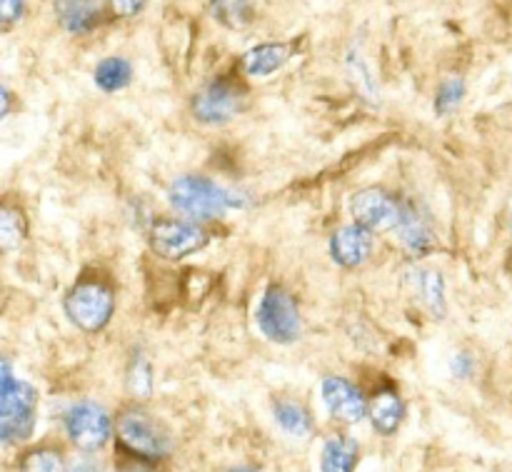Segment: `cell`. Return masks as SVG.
I'll return each instance as SVG.
<instances>
[{"label":"cell","instance_id":"e0dca14e","mask_svg":"<svg viewBox=\"0 0 512 472\" xmlns=\"http://www.w3.org/2000/svg\"><path fill=\"white\" fill-rule=\"evenodd\" d=\"M273 418L283 433L295 440H308L315 433V420L303 403L293 398H278L273 403Z\"/></svg>","mask_w":512,"mask_h":472},{"label":"cell","instance_id":"f546056e","mask_svg":"<svg viewBox=\"0 0 512 472\" xmlns=\"http://www.w3.org/2000/svg\"><path fill=\"white\" fill-rule=\"evenodd\" d=\"M68 472H103V470H100V465L95 463V460H90V458H80L78 463L70 465Z\"/></svg>","mask_w":512,"mask_h":472},{"label":"cell","instance_id":"4dcf8cb0","mask_svg":"<svg viewBox=\"0 0 512 472\" xmlns=\"http://www.w3.org/2000/svg\"><path fill=\"white\" fill-rule=\"evenodd\" d=\"M0 100H3V110H0V115H3V118H8L10 115V103H13V95H10V90L5 88H0Z\"/></svg>","mask_w":512,"mask_h":472},{"label":"cell","instance_id":"44dd1931","mask_svg":"<svg viewBox=\"0 0 512 472\" xmlns=\"http://www.w3.org/2000/svg\"><path fill=\"white\" fill-rule=\"evenodd\" d=\"M25 240H28V218H25L23 208L5 200L0 208V248L5 253H13V250L23 248Z\"/></svg>","mask_w":512,"mask_h":472},{"label":"cell","instance_id":"5b68a950","mask_svg":"<svg viewBox=\"0 0 512 472\" xmlns=\"http://www.w3.org/2000/svg\"><path fill=\"white\" fill-rule=\"evenodd\" d=\"M258 330L275 345H293L303 335V318L295 295L285 285L270 283L263 290L258 310H255Z\"/></svg>","mask_w":512,"mask_h":472},{"label":"cell","instance_id":"484cf974","mask_svg":"<svg viewBox=\"0 0 512 472\" xmlns=\"http://www.w3.org/2000/svg\"><path fill=\"white\" fill-rule=\"evenodd\" d=\"M25 0H0V20H3V30H10L15 23L23 20Z\"/></svg>","mask_w":512,"mask_h":472},{"label":"cell","instance_id":"7a4b0ae2","mask_svg":"<svg viewBox=\"0 0 512 472\" xmlns=\"http://www.w3.org/2000/svg\"><path fill=\"white\" fill-rule=\"evenodd\" d=\"M115 435H118L120 453L133 458L160 463L173 453V435L143 405H128L115 418Z\"/></svg>","mask_w":512,"mask_h":472},{"label":"cell","instance_id":"5bb4252c","mask_svg":"<svg viewBox=\"0 0 512 472\" xmlns=\"http://www.w3.org/2000/svg\"><path fill=\"white\" fill-rule=\"evenodd\" d=\"M293 50V43H260L245 50L240 58V68L248 78H268L293 58Z\"/></svg>","mask_w":512,"mask_h":472},{"label":"cell","instance_id":"ac0fdd59","mask_svg":"<svg viewBox=\"0 0 512 472\" xmlns=\"http://www.w3.org/2000/svg\"><path fill=\"white\" fill-rule=\"evenodd\" d=\"M360 463V445L350 435H330L320 455V472H355Z\"/></svg>","mask_w":512,"mask_h":472},{"label":"cell","instance_id":"d6986e66","mask_svg":"<svg viewBox=\"0 0 512 472\" xmlns=\"http://www.w3.org/2000/svg\"><path fill=\"white\" fill-rule=\"evenodd\" d=\"M345 73H348L355 93H358L365 103L378 105V98H380L378 80H375L373 70H370L368 60H365V55L360 53V48H350L348 53H345Z\"/></svg>","mask_w":512,"mask_h":472},{"label":"cell","instance_id":"ba28073f","mask_svg":"<svg viewBox=\"0 0 512 472\" xmlns=\"http://www.w3.org/2000/svg\"><path fill=\"white\" fill-rule=\"evenodd\" d=\"M65 433L73 448L80 453H100L113 438V423L103 405L93 400H80L65 413Z\"/></svg>","mask_w":512,"mask_h":472},{"label":"cell","instance_id":"8fae6325","mask_svg":"<svg viewBox=\"0 0 512 472\" xmlns=\"http://www.w3.org/2000/svg\"><path fill=\"white\" fill-rule=\"evenodd\" d=\"M373 255V233L363 225H343L330 238V258L345 270H355L365 265Z\"/></svg>","mask_w":512,"mask_h":472},{"label":"cell","instance_id":"7c38bea8","mask_svg":"<svg viewBox=\"0 0 512 472\" xmlns=\"http://www.w3.org/2000/svg\"><path fill=\"white\" fill-rule=\"evenodd\" d=\"M395 235H398V243L410 255H428L435 248L433 223H430L428 215L413 200H405L403 203V218H400L398 228H395Z\"/></svg>","mask_w":512,"mask_h":472},{"label":"cell","instance_id":"30bf717a","mask_svg":"<svg viewBox=\"0 0 512 472\" xmlns=\"http://www.w3.org/2000/svg\"><path fill=\"white\" fill-rule=\"evenodd\" d=\"M320 393H323V403L328 408V413L333 415L335 423L358 425L368 415V398L348 378L328 375L323 380V385H320Z\"/></svg>","mask_w":512,"mask_h":472},{"label":"cell","instance_id":"4fadbf2b","mask_svg":"<svg viewBox=\"0 0 512 472\" xmlns=\"http://www.w3.org/2000/svg\"><path fill=\"white\" fill-rule=\"evenodd\" d=\"M368 418L373 423L375 433L388 435V438L398 433L400 423L405 418V403L393 385L375 390L373 398L368 400Z\"/></svg>","mask_w":512,"mask_h":472},{"label":"cell","instance_id":"1f68e13d","mask_svg":"<svg viewBox=\"0 0 512 472\" xmlns=\"http://www.w3.org/2000/svg\"><path fill=\"white\" fill-rule=\"evenodd\" d=\"M230 472H263V470H258V468H250V465H243V468H233Z\"/></svg>","mask_w":512,"mask_h":472},{"label":"cell","instance_id":"9c48e42d","mask_svg":"<svg viewBox=\"0 0 512 472\" xmlns=\"http://www.w3.org/2000/svg\"><path fill=\"white\" fill-rule=\"evenodd\" d=\"M403 203L398 195L388 193L385 188L370 185V188L358 190L350 198V215L358 225L368 228L370 233H390L398 228L403 218Z\"/></svg>","mask_w":512,"mask_h":472},{"label":"cell","instance_id":"ffe728a7","mask_svg":"<svg viewBox=\"0 0 512 472\" xmlns=\"http://www.w3.org/2000/svg\"><path fill=\"white\" fill-rule=\"evenodd\" d=\"M213 18L228 30H245L255 23L258 0H208Z\"/></svg>","mask_w":512,"mask_h":472},{"label":"cell","instance_id":"cb8c5ba5","mask_svg":"<svg viewBox=\"0 0 512 472\" xmlns=\"http://www.w3.org/2000/svg\"><path fill=\"white\" fill-rule=\"evenodd\" d=\"M125 385H128L130 395L135 400H148L153 395V368H150V360L143 353H135L133 360H130Z\"/></svg>","mask_w":512,"mask_h":472},{"label":"cell","instance_id":"9a60e30c","mask_svg":"<svg viewBox=\"0 0 512 472\" xmlns=\"http://www.w3.org/2000/svg\"><path fill=\"white\" fill-rule=\"evenodd\" d=\"M53 10L58 23L70 35L90 33L103 20V5H100V0H55Z\"/></svg>","mask_w":512,"mask_h":472},{"label":"cell","instance_id":"6da1fadb","mask_svg":"<svg viewBox=\"0 0 512 472\" xmlns=\"http://www.w3.org/2000/svg\"><path fill=\"white\" fill-rule=\"evenodd\" d=\"M115 305H118L115 285L110 283L108 275L100 273L80 275L63 298L65 318L80 333L88 335H98L108 328L115 315Z\"/></svg>","mask_w":512,"mask_h":472},{"label":"cell","instance_id":"4316f807","mask_svg":"<svg viewBox=\"0 0 512 472\" xmlns=\"http://www.w3.org/2000/svg\"><path fill=\"white\" fill-rule=\"evenodd\" d=\"M110 5V13L115 15V18H135V15L140 13V10L148 5V0H108Z\"/></svg>","mask_w":512,"mask_h":472},{"label":"cell","instance_id":"f1b7e54d","mask_svg":"<svg viewBox=\"0 0 512 472\" xmlns=\"http://www.w3.org/2000/svg\"><path fill=\"white\" fill-rule=\"evenodd\" d=\"M475 368V360L468 353H458L453 358V375L455 378H470Z\"/></svg>","mask_w":512,"mask_h":472},{"label":"cell","instance_id":"7402d4cb","mask_svg":"<svg viewBox=\"0 0 512 472\" xmlns=\"http://www.w3.org/2000/svg\"><path fill=\"white\" fill-rule=\"evenodd\" d=\"M93 78L103 93H118V90L128 88L130 80H133V65L123 55H110L95 65Z\"/></svg>","mask_w":512,"mask_h":472},{"label":"cell","instance_id":"d4e9b609","mask_svg":"<svg viewBox=\"0 0 512 472\" xmlns=\"http://www.w3.org/2000/svg\"><path fill=\"white\" fill-rule=\"evenodd\" d=\"M465 98V80L453 75V78L443 80V85L438 88V98H435V113L438 115H450L455 108H460Z\"/></svg>","mask_w":512,"mask_h":472},{"label":"cell","instance_id":"603a6c76","mask_svg":"<svg viewBox=\"0 0 512 472\" xmlns=\"http://www.w3.org/2000/svg\"><path fill=\"white\" fill-rule=\"evenodd\" d=\"M15 470L18 472H68V465H65L63 453L58 448H50V445H43V448H33L28 453L20 455V460L15 463Z\"/></svg>","mask_w":512,"mask_h":472},{"label":"cell","instance_id":"8992f818","mask_svg":"<svg viewBox=\"0 0 512 472\" xmlns=\"http://www.w3.org/2000/svg\"><path fill=\"white\" fill-rule=\"evenodd\" d=\"M250 105L248 90L240 80L230 78V75H220V78L208 80L198 93L190 100V113L198 123L203 125H228L230 120L245 113Z\"/></svg>","mask_w":512,"mask_h":472},{"label":"cell","instance_id":"3957f363","mask_svg":"<svg viewBox=\"0 0 512 472\" xmlns=\"http://www.w3.org/2000/svg\"><path fill=\"white\" fill-rule=\"evenodd\" d=\"M168 200L178 213L188 215L190 220H218L228 210L245 205L238 193L223 188L215 180L203 175H180L170 183Z\"/></svg>","mask_w":512,"mask_h":472},{"label":"cell","instance_id":"277c9868","mask_svg":"<svg viewBox=\"0 0 512 472\" xmlns=\"http://www.w3.org/2000/svg\"><path fill=\"white\" fill-rule=\"evenodd\" d=\"M38 418V390L10 373V363L3 360L0 375V440L3 445H18L33 435Z\"/></svg>","mask_w":512,"mask_h":472},{"label":"cell","instance_id":"52a82bcc","mask_svg":"<svg viewBox=\"0 0 512 472\" xmlns=\"http://www.w3.org/2000/svg\"><path fill=\"white\" fill-rule=\"evenodd\" d=\"M210 235L208 230L200 228L193 220H173L163 218L155 220L148 230V245L158 258L178 263V260L190 258L208 248Z\"/></svg>","mask_w":512,"mask_h":472},{"label":"cell","instance_id":"83f0119b","mask_svg":"<svg viewBox=\"0 0 512 472\" xmlns=\"http://www.w3.org/2000/svg\"><path fill=\"white\" fill-rule=\"evenodd\" d=\"M118 472H155V470H153V463H148V460H140V458H133V455L123 453V460L118 463Z\"/></svg>","mask_w":512,"mask_h":472},{"label":"cell","instance_id":"2e32d148","mask_svg":"<svg viewBox=\"0 0 512 472\" xmlns=\"http://www.w3.org/2000/svg\"><path fill=\"white\" fill-rule=\"evenodd\" d=\"M408 278L413 280L415 290L418 295L423 298V305L428 308V313L433 315L435 320H443L448 315V303H445V280L443 273L438 270H430V268H415L408 270Z\"/></svg>","mask_w":512,"mask_h":472}]
</instances>
